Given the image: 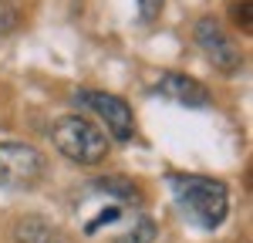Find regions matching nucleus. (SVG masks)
I'll use <instances>...</instances> for the list:
<instances>
[{
	"instance_id": "obj_9",
	"label": "nucleus",
	"mask_w": 253,
	"mask_h": 243,
	"mask_svg": "<svg viewBox=\"0 0 253 243\" xmlns=\"http://www.w3.org/2000/svg\"><path fill=\"white\" fill-rule=\"evenodd\" d=\"M118 216H122V206H118V202H108V206H105V209L98 213L95 220H88V223H84V233H88V237H95V233L101 230V226H108V223H115Z\"/></svg>"
},
{
	"instance_id": "obj_2",
	"label": "nucleus",
	"mask_w": 253,
	"mask_h": 243,
	"mask_svg": "<svg viewBox=\"0 0 253 243\" xmlns=\"http://www.w3.org/2000/svg\"><path fill=\"white\" fill-rule=\"evenodd\" d=\"M51 142L64 159L78 162V165H95L108 156V139L95 122L81 119V115H64L51 125Z\"/></svg>"
},
{
	"instance_id": "obj_1",
	"label": "nucleus",
	"mask_w": 253,
	"mask_h": 243,
	"mask_svg": "<svg viewBox=\"0 0 253 243\" xmlns=\"http://www.w3.org/2000/svg\"><path fill=\"white\" fill-rule=\"evenodd\" d=\"M172 189L179 209L199 230H216L230 213V189L226 182L210 176H172Z\"/></svg>"
},
{
	"instance_id": "obj_13",
	"label": "nucleus",
	"mask_w": 253,
	"mask_h": 243,
	"mask_svg": "<svg viewBox=\"0 0 253 243\" xmlns=\"http://www.w3.org/2000/svg\"><path fill=\"white\" fill-rule=\"evenodd\" d=\"M162 3L166 0H138V17H142V24H156L159 14H162Z\"/></svg>"
},
{
	"instance_id": "obj_8",
	"label": "nucleus",
	"mask_w": 253,
	"mask_h": 243,
	"mask_svg": "<svg viewBox=\"0 0 253 243\" xmlns=\"http://www.w3.org/2000/svg\"><path fill=\"white\" fill-rule=\"evenodd\" d=\"M101 193H108V196H115L118 202H138L142 200V193H138L135 182H128L125 176H112V179H98L95 182Z\"/></svg>"
},
{
	"instance_id": "obj_5",
	"label": "nucleus",
	"mask_w": 253,
	"mask_h": 243,
	"mask_svg": "<svg viewBox=\"0 0 253 243\" xmlns=\"http://www.w3.org/2000/svg\"><path fill=\"white\" fill-rule=\"evenodd\" d=\"M193 34H196V40H199V47H203V54L213 61L219 71H226V75L240 71L243 51L236 47V40L226 34V27H223L216 17H199Z\"/></svg>"
},
{
	"instance_id": "obj_12",
	"label": "nucleus",
	"mask_w": 253,
	"mask_h": 243,
	"mask_svg": "<svg viewBox=\"0 0 253 243\" xmlns=\"http://www.w3.org/2000/svg\"><path fill=\"white\" fill-rule=\"evenodd\" d=\"M152 240H156V223L142 216V220L135 223V230H132V233H128L122 243H152Z\"/></svg>"
},
{
	"instance_id": "obj_3",
	"label": "nucleus",
	"mask_w": 253,
	"mask_h": 243,
	"mask_svg": "<svg viewBox=\"0 0 253 243\" xmlns=\"http://www.w3.org/2000/svg\"><path fill=\"white\" fill-rule=\"evenodd\" d=\"M75 98L105 122V128L112 132V139L128 142L135 135V115H132V108H128L125 98L108 95V91H95V88H81V91H75Z\"/></svg>"
},
{
	"instance_id": "obj_7",
	"label": "nucleus",
	"mask_w": 253,
	"mask_h": 243,
	"mask_svg": "<svg viewBox=\"0 0 253 243\" xmlns=\"http://www.w3.org/2000/svg\"><path fill=\"white\" fill-rule=\"evenodd\" d=\"M17 237L20 243H68L61 237V230L47 220H38V216H27V220L17 223Z\"/></svg>"
},
{
	"instance_id": "obj_10",
	"label": "nucleus",
	"mask_w": 253,
	"mask_h": 243,
	"mask_svg": "<svg viewBox=\"0 0 253 243\" xmlns=\"http://www.w3.org/2000/svg\"><path fill=\"white\" fill-rule=\"evenodd\" d=\"M17 27H20V10L10 0H0V38L3 34H14Z\"/></svg>"
},
{
	"instance_id": "obj_6",
	"label": "nucleus",
	"mask_w": 253,
	"mask_h": 243,
	"mask_svg": "<svg viewBox=\"0 0 253 243\" xmlns=\"http://www.w3.org/2000/svg\"><path fill=\"white\" fill-rule=\"evenodd\" d=\"M156 95H162L169 101H179L186 108H206L210 105V88L203 81L189 78V75H179V71H166L156 81Z\"/></svg>"
},
{
	"instance_id": "obj_11",
	"label": "nucleus",
	"mask_w": 253,
	"mask_h": 243,
	"mask_svg": "<svg viewBox=\"0 0 253 243\" xmlns=\"http://www.w3.org/2000/svg\"><path fill=\"white\" fill-rule=\"evenodd\" d=\"M230 17H233V24L243 31V34H250L253 31V20H250V0H236V3H230Z\"/></svg>"
},
{
	"instance_id": "obj_4",
	"label": "nucleus",
	"mask_w": 253,
	"mask_h": 243,
	"mask_svg": "<svg viewBox=\"0 0 253 243\" xmlns=\"http://www.w3.org/2000/svg\"><path fill=\"white\" fill-rule=\"evenodd\" d=\"M44 172V156L27 142H0V186H31Z\"/></svg>"
}]
</instances>
